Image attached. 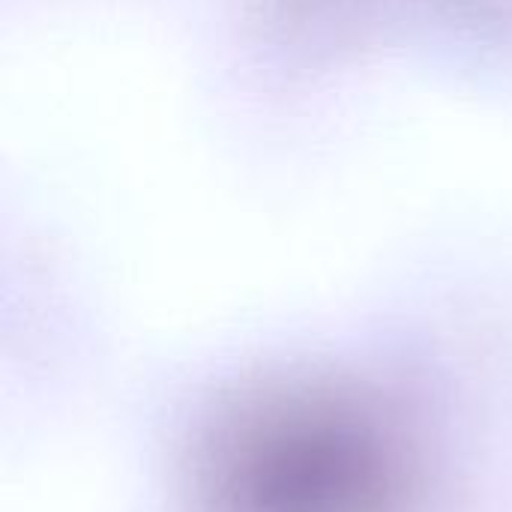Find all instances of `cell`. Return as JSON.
<instances>
[{
    "mask_svg": "<svg viewBox=\"0 0 512 512\" xmlns=\"http://www.w3.org/2000/svg\"><path fill=\"white\" fill-rule=\"evenodd\" d=\"M243 444L231 474L246 512H372L378 468L348 429L300 423L285 435L276 423L273 438L255 432Z\"/></svg>",
    "mask_w": 512,
    "mask_h": 512,
    "instance_id": "6da1fadb",
    "label": "cell"
}]
</instances>
